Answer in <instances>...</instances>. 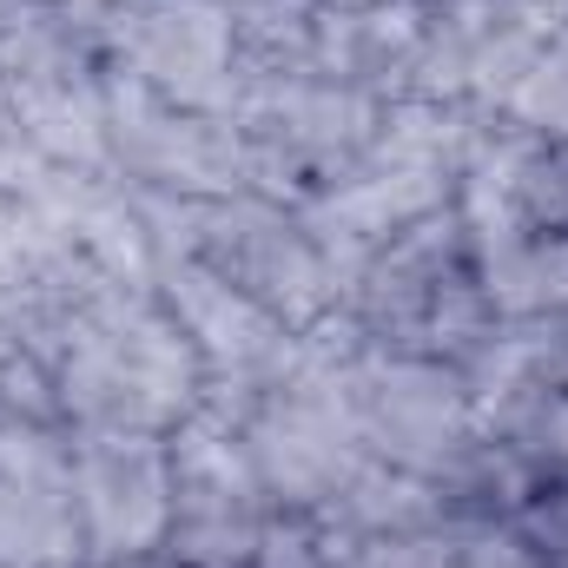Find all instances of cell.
<instances>
[{"label": "cell", "mask_w": 568, "mask_h": 568, "mask_svg": "<svg viewBox=\"0 0 568 568\" xmlns=\"http://www.w3.org/2000/svg\"><path fill=\"white\" fill-rule=\"evenodd\" d=\"M239 126L252 140L258 179L272 199H317L337 185L384 126V100L344 87V80H278L239 93Z\"/></svg>", "instance_id": "cell-10"}, {"label": "cell", "mask_w": 568, "mask_h": 568, "mask_svg": "<svg viewBox=\"0 0 568 568\" xmlns=\"http://www.w3.org/2000/svg\"><path fill=\"white\" fill-rule=\"evenodd\" d=\"M252 568H331V549H324L311 516H284L278 509V523H272V536H265Z\"/></svg>", "instance_id": "cell-23"}, {"label": "cell", "mask_w": 568, "mask_h": 568, "mask_svg": "<svg viewBox=\"0 0 568 568\" xmlns=\"http://www.w3.org/2000/svg\"><path fill=\"white\" fill-rule=\"evenodd\" d=\"M509 192L542 239H568V145L509 126Z\"/></svg>", "instance_id": "cell-18"}, {"label": "cell", "mask_w": 568, "mask_h": 568, "mask_svg": "<svg viewBox=\"0 0 568 568\" xmlns=\"http://www.w3.org/2000/svg\"><path fill=\"white\" fill-rule=\"evenodd\" d=\"M106 67L185 113H239L232 0H113L100 20Z\"/></svg>", "instance_id": "cell-8"}, {"label": "cell", "mask_w": 568, "mask_h": 568, "mask_svg": "<svg viewBox=\"0 0 568 568\" xmlns=\"http://www.w3.org/2000/svg\"><path fill=\"white\" fill-rule=\"evenodd\" d=\"M337 20L344 7L324 0H232L239 80L245 87L337 80Z\"/></svg>", "instance_id": "cell-15"}, {"label": "cell", "mask_w": 568, "mask_h": 568, "mask_svg": "<svg viewBox=\"0 0 568 568\" xmlns=\"http://www.w3.org/2000/svg\"><path fill=\"white\" fill-rule=\"evenodd\" d=\"M542 7H549V13H556V20H568V0H542Z\"/></svg>", "instance_id": "cell-26"}, {"label": "cell", "mask_w": 568, "mask_h": 568, "mask_svg": "<svg viewBox=\"0 0 568 568\" xmlns=\"http://www.w3.org/2000/svg\"><path fill=\"white\" fill-rule=\"evenodd\" d=\"M53 397L67 429H172L205 410V364L152 284L93 278V291L60 324Z\"/></svg>", "instance_id": "cell-1"}, {"label": "cell", "mask_w": 568, "mask_h": 568, "mask_svg": "<svg viewBox=\"0 0 568 568\" xmlns=\"http://www.w3.org/2000/svg\"><path fill=\"white\" fill-rule=\"evenodd\" d=\"M145 232L159 258H199L225 284H239L252 304H265L297 337L324 331L344 311V272L304 205L272 192H232V199H159L140 192Z\"/></svg>", "instance_id": "cell-2"}, {"label": "cell", "mask_w": 568, "mask_h": 568, "mask_svg": "<svg viewBox=\"0 0 568 568\" xmlns=\"http://www.w3.org/2000/svg\"><path fill=\"white\" fill-rule=\"evenodd\" d=\"M239 429L284 516H324L337 503V489L371 463L357 424V337L344 317L297 344L291 371L239 410Z\"/></svg>", "instance_id": "cell-4"}, {"label": "cell", "mask_w": 568, "mask_h": 568, "mask_svg": "<svg viewBox=\"0 0 568 568\" xmlns=\"http://www.w3.org/2000/svg\"><path fill=\"white\" fill-rule=\"evenodd\" d=\"M100 568H185V562H172V556H140V562H100Z\"/></svg>", "instance_id": "cell-25"}, {"label": "cell", "mask_w": 568, "mask_h": 568, "mask_svg": "<svg viewBox=\"0 0 568 568\" xmlns=\"http://www.w3.org/2000/svg\"><path fill=\"white\" fill-rule=\"evenodd\" d=\"M344 331L371 351H410V357H443L469 364L483 337L496 331V304L476 278L469 239L456 205L429 212L384 239L344 284Z\"/></svg>", "instance_id": "cell-3"}, {"label": "cell", "mask_w": 568, "mask_h": 568, "mask_svg": "<svg viewBox=\"0 0 568 568\" xmlns=\"http://www.w3.org/2000/svg\"><path fill=\"white\" fill-rule=\"evenodd\" d=\"M60 7H67V13H87V20H100V13H106L113 0H60Z\"/></svg>", "instance_id": "cell-24"}, {"label": "cell", "mask_w": 568, "mask_h": 568, "mask_svg": "<svg viewBox=\"0 0 568 568\" xmlns=\"http://www.w3.org/2000/svg\"><path fill=\"white\" fill-rule=\"evenodd\" d=\"M443 516H449V496L436 483L404 476V469L371 456L337 489V503L311 523H317V536H397V529H424V523H443Z\"/></svg>", "instance_id": "cell-16"}, {"label": "cell", "mask_w": 568, "mask_h": 568, "mask_svg": "<svg viewBox=\"0 0 568 568\" xmlns=\"http://www.w3.org/2000/svg\"><path fill=\"white\" fill-rule=\"evenodd\" d=\"M331 568H463L456 556V509L424 529H397V536H324Z\"/></svg>", "instance_id": "cell-19"}, {"label": "cell", "mask_w": 568, "mask_h": 568, "mask_svg": "<svg viewBox=\"0 0 568 568\" xmlns=\"http://www.w3.org/2000/svg\"><path fill=\"white\" fill-rule=\"evenodd\" d=\"M87 568L165 556L172 529V449L159 429H73Z\"/></svg>", "instance_id": "cell-12"}, {"label": "cell", "mask_w": 568, "mask_h": 568, "mask_svg": "<svg viewBox=\"0 0 568 568\" xmlns=\"http://www.w3.org/2000/svg\"><path fill=\"white\" fill-rule=\"evenodd\" d=\"M152 291L192 337V351L205 364V404L225 417H239L258 390H272L304 344L291 324H278L265 304H252L239 284H225L199 258H159Z\"/></svg>", "instance_id": "cell-11"}, {"label": "cell", "mask_w": 568, "mask_h": 568, "mask_svg": "<svg viewBox=\"0 0 568 568\" xmlns=\"http://www.w3.org/2000/svg\"><path fill=\"white\" fill-rule=\"evenodd\" d=\"M556 27L562 20L542 0H429L424 100L496 120Z\"/></svg>", "instance_id": "cell-13"}, {"label": "cell", "mask_w": 568, "mask_h": 568, "mask_svg": "<svg viewBox=\"0 0 568 568\" xmlns=\"http://www.w3.org/2000/svg\"><path fill=\"white\" fill-rule=\"evenodd\" d=\"M357 424H364V449L377 463L436 483L449 496V509L469 503L489 436L476 417L469 377L456 364L357 344Z\"/></svg>", "instance_id": "cell-6"}, {"label": "cell", "mask_w": 568, "mask_h": 568, "mask_svg": "<svg viewBox=\"0 0 568 568\" xmlns=\"http://www.w3.org/2000/svg\"><path fill=\"white\" fill-rule=\"evenodd\" d=\"M324 7H344V13H351V7H371V0H324Z\"/></svg>", "instance_id": "cell-27"}, {"label": "cell", "mask_w": 568, "mask_h": 568, "mask_svg": "<svg viewBox=\"0 0 568 568\" xmlns=\"http://www.w3.org/2000/svg\"><path fill=\"white\" fill-rule=\"evenodd\" d=\"M496 120L516 126V133H529V140H562L568 145V20L542 40V53H536L529 73L509 87V100H503Z\"/></svg>", "instance_id": "cell-17"}, {"label": "cell", "mask_w": 568, "mask_h": 568, "mask_svg": "<svg viewBox=\"0 0 568 568\" xmlns=\"http://www.w3.org/2000/svg\"><path fill=\"white\" fill-rule=\"evenodd\" d=\"M106 145H113V179L159 199H232V192H265L252 140L239 113H185L152 100L145 87L120 80L106 87Z\"/></svg>", "instance_id": "cell-9"}, {"label": "cell", "mask_w": 568, "mask_h": 568, "mask_svg": "<svg viewBox=\"0 0 568 568\" xmlns=\"http://www.w3.org/2000/svg\"><path fill=\"white\" fill-rule=\"evenodd\" d=\"M0 568H87L67 424L0 417Z\"/></svg>", "instance_id": "cell-14"}, {"label": "cell", "mask_w": 568, "mask_h": 568, "mask_svg": "<svg viewBox=\"0 0 568 568\" xmlns=\"http://www.w3.org/2000/svg\"><path fill=\"white\" fill-rule=\"evenodd\" d=\"M0 87L13 93V113L27 126L47 172H106V47L87 13H67L60 0H0Z\"/></svg>", "instance_id": "cell-5"}, {"label": "cell", "mask_w": 568, "mask_h": 568, "mask_svg": "<svg viewBox=\"0 0 568 568\" xmlns=\"http://www.w3.org/2000/svg\"><path fill=\"white\" fill-rule=\"evenodd\" d=\"M509 516H516V529L529 536L536 562L542 568H568V483H536Z\"/></svg>", "instance_id": "cell-20"}, {"label": "cell", "mask_w": 568, "mask_h": 568, "mask_svg": "<svg viewBox=\"0 0 568 568\" xmlns=\"http://www.w3.org/2000/svg\"><path fill=\"white\" fill-rule=\"evenodd\" d=\"M516 449L529 456V469L542 483H568V384L549 390V404L529 417V429L516 436Z\"/></svg>", "instance_id": "cell-21"}, {"label": "cell", "mask_w": 568, "mask_h": 568, "mask_svg": "<svg viewBox=\"0 0 568 568\" xmlns=\"http://www.w3.org/2000/svg\"><path fill=\"white\" fill-rule=\"evenodd\" d=\"M172 449V529H165V556L185 568H252L278 503L252 463V443L239 417L225 410H199L165 436Z\"/></svg>", "instance_id": "cell-7"}, {"label": "cell", "mask_w": 568, "mask_h": 568, "mask_svg": "<svg viewBox=\"0 0 568 568\" xmlns=\"http://www.w3.org/2000/svg\"><path fill=\"white\" fill-rule=\"evenodd\" d=\"M40 179H47V159L27 140V126H20V113H13V93L0 87V192L27 199Z\"/></svg>", "instance_id": "cell-22"}]
</instances>
